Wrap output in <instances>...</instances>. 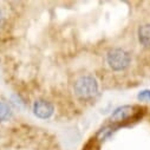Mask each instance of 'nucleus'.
<instances>
[{"label": "nucleus", "mask_w": 150, "mask_h": 150, "mask_svg": "<svg viewBox=\"0 0 150 150\" xmlns=\"http://www.w3.org/2000/svg\"><path fill=\"white\" fill-rule=\"evenodd\" d=\"M137 34L139 43L145 47H150V24H144L139 26Z\"/></svg>", "instance_id": "obj_5"}, {"label": "nucleus", "mask_w": 150, "mask_h": 150, "mask_svg": "<svg viewBox=\"0 0 150 150\" xmlns=\"http://www.w3.org/2000/svg\"><path fill=\"white\" fill-rule=\"evenodd\" d=\"M138 99L139 100H150V90H143L138 93Z\"/></svg>", "instance_id": "obj_7"}, {"label": "nucleus", "mask_w": 150, "mask_h": 150, "mask_svg": "<svg viewBox=\"0 0 150 150\" xmlns=\"http://www.w3.org/2000/svg\"><path fill=\"white\" fill-rule=\"evenodd\" d=\"M4 24H5V18H4V16L1 14V12H0V28L4 26Z\"/></svg>", "instance_id": "obj_8"}, {"label": "nucleus", "mask_w": 150, "mask_h": 150, "mask_svg": "<svg viewBox=\"0 0 150 150\" xmlns=\"http://www.w3.org/2000/svg\"><path fill=\"white\" fill-rule=\"evenodd\" d=\"M73 90L76 96L81 99H91L98 92L97 79L90 74H84L76 79L73 84Z\"/></svg>", "instance_id": "obj_1"}, {"label": "nucleus", "mask_w": 150, "mask_h": 150, "mask_svg": "<svg viewBox=\"0 0 150 150\" xmlns=\"http://www.w3.org/2000/svg\"><path fill=\"white\" fill-rule=\"evenodd\" d=\"M11 115H12V111H11V108L8 106V104L0 102V122L8 120L11 117Z\"/></svg>", "instance_id": "obj_6"}, {"label": "nucleus", "mask_w": 150, "mask_h": 150, "mask_svg": "<svg viewBox=\"0 0 150 150\" xmlns=\"http://www.w3.org/2000/svg\"><path fill=\"white\" fill-rule=\"evenodd\" d=\"M106 62L114 71H123L131 63V56L123 49H111L106 54Z\"/></svg>", "instance_id": "obj_2"}, {"label": "nucleus", "mask_w": 150, "mask_h": 150, "mask_svg": "<svg viewBox=\"0 0 150 150\" xmlns=\"http://www.w3.org/2000/svg\"><path fill=\"white\" fill-rule=\"evenodd\" d=\"M136 108L131 105H123L117 108L110 116V121L112 123H122L128 120H130L136 114Z\"/></svg>", "instance_id": "obj_3"}, {"label": "nucleus", "mask_w": 150, "mask_h": 150, "mask_svg": "<svg viewBox=\"0 0 150 150\" xmlns=\"http://www.w3.org/2000/svg\"><path fill=\"white\" fill-rule=\"evenodd\" d=\"M53 105L45 99H37L33 103V114L39 118H50L53 115Z\"/></svg>", "instance_id": "obj_4"}]
</instances>
